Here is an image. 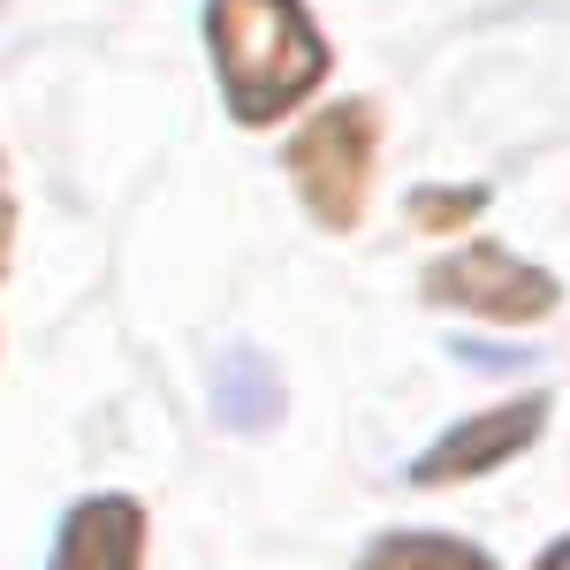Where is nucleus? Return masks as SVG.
Here are the masks:
<instances>
[{"label":"nucleus","instance_id":"nucleus-6","mask_svg":"<svg viewBox=\"0 0 570 570\" xmlns=\"http://www.w3.org/2000/svg\"><path fill=\"white\" fill-rule=\"evenodd\" d=\"M214 411L236 434H252V426H274L282 419V389H274V373H266L259 357H228V373L214 381Z\"/></svg>","mask_w":570,"mask_h":570},{"label":"nucleus","instance_id":"nucleus-5","mask_svg":"<svg viewBox=\"0 0 570 570\" xmlns=\"http://www.w3.org/2000/svg\"><path fill=\"white\" fill-rule=\"evenodd\" d=\"M137 556H145V510L130 494H91L61 525L53 570H137Z\"/></svg>","mask_w":570,"mask_h":570},{"label":"nucleus","instance_id":"nucleus-9","mask_svg":"<svg viewBox=\"0 0 570 570\" xmlns=\"http://www.w3.org/2000/svg\"><path fill=\"white\" fill-rule=\"evenodd\" d=\"M540 570H570V540H556V548L540 556Z\"/></svg>","mask_w":570,"mask_h":570},{"label":"nucleus","instance_id":"nucleus-2","mask_svg":"<svg viewBox=\"0 0 570 570\" xmlns=\"http://www.w3.org/2000/svg\"><path fill=\"white\" fill-rule=\"evenodd\" d=\"M373 145H381V130H373L365 99H343L320 122H305V137L289 145V176L305 183L320 220H335V228L357 220V198H365V176H373Z\"/></svg>","mask_w":570,"mask_h":570},{"label":"nucleus","instance_id":"nucleus-4","mask_svg":"<svg viewBox=\"0 0 570 570\" xmlns=\"http://www.w3.org/2000/svg\"><path fill=\"white\" fill-rule=\"evenodd\" d=\"M540 426H548V395H518V403H502V411H480V419H464L456 434H441L434 449L411 464V480L449 487V480H472V472H494V464L518 456Z\"/></svg>","mask_w":570,"mask_h":570},{"label":"nucleus","instance_id":"nucleus-3","mask_svg":"<svg viewBox=\"0 0 570 570\" xmlns=\"http://www.w3.org/2000/svg\"><path fill=\"white\" fill-rule=\"evenodd\" d=\"M426 297L464 305L480 320H540V312H556V274L510 259L502 244H472V252H456L426 274Z\"/></svg>","mask_w":570,"mask_h":570},{"label":"nucleus","instance_id":"nucleus-1","mask_svg":"<svg viewBox=\"0 0 570 570\" xmlns=\"http://www.w3.org/2000/svg\"><path fill=\"white\" fill-rule=\"evenodd\" d=\"M206 39L236 122L289 115L327 69V39L312 31L305 0H206Z\"/></svg>","mask_w":570,"mask_h":570},{"label":"nucleus","instance_id":"nucleus-7","mask_svg":"<svg viewBox=\"0 0 570 570\" xmlns=\"http://www.w3.org/2000/svg\"><path fill=\"white\" fill-rule=\"evenodd\" d=\"M365 570H494V563L472 540H449V532H389L365 556Z\"/></svg>","mask_w":570,"mask_h":570},{"label":"nucleus","instance_id":"nucleus-8","mask_svg":"<svg viewBox=\"0 0 570 570\" xmlns=\"http://www.w3.org/2000/svg\"><path fill=\"white\" fill-rule=\"evenodd\" d=\"M480 206H487V190H419V198H411V220L449 228V220H472Z\"/></svg>","mask_w":570,"mask_h":570},{"label":"nucleus","instance_id":"nucleus-10","mask_svg":"<svg viewBox=\"0 0 570 570\" xmlns=\"http://www.w3.org/2000/svg\"><path fill=\"white\" fill-rule=\"evenodd\" d=\"M8 228H16V206L0 198V259H8Z\"/></svg>","mask_w":570,"mask_h":570}]
</instances>
